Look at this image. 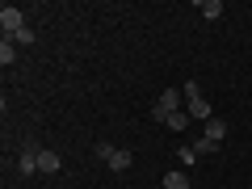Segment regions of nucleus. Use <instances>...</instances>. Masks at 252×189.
<instances>
[{
	"label": "nucleus",
	"mask_w": 252,
	"mask_h": 189,
	"mask_svg": "<svg viewBox=\"0 0 252 189\" xmlns=\"http://www.w3.org/2000/svg\"><path fill=\"white\" fill-rule=\"evenodd\" d=\"M97 156H101V160H105L114 172H126L130 164H135V156L126 152V147H109V143H97Z\"/></svg>",
	"instance_id": "nucleus-2"
},
{
	"label": "nucleus",
	"mask_w": 252,
	"mask_h": 189,
	"mask_svg": "<svg viewBox=\"0 0 252 189\" xmlns=\"http://www.w3.org/2000/svg\"><path fill=\"white\" fill-rule=\"evenodd\" d=\"M206 139H210V143H223V139H227V122H223L219 114L206 122Z\"/></svg>",
	"instance_id": "nucleus-7"
},
{
	"label": "nucleus",
	"mask_w": 252,
	"mask_h": 189,
	"mask_svg": "<svg viewBox=\"0 0 252 189\" xmlns=\"http://www.w3.org/2000/svg\"><path fill=\"white\" fill-rule=\"evenodd\" d=\"M164 126H168V130H185V126H189V114H185V109H177V114L164 118Z\"/></svg>",
	"instance_id": "nucleus-8"
},
{
	"label": "nucleus",
	"mask_w": 252,
	"mask_h": 189,
	"mask_svg": "<svg viewBox=\"0 0 252 189\" xmlns=\"http://www.w3.org/2000/svg\"><path fill=\"white\" fill-rule=\"evenodd\" d=\"M193 152H198V156H215V152H219V143H210V139L202 135L198 143H193Z\"/></svg>",
	"instance_id": "nucleus-12"
},
{
	"label": "nucleus",
	"mask_w": 252,
	"mask_h": 189,
	"mask_svg": "<svg viewBox=\"0 0 252 189\" xmlns=\"http://www.w3.org/2000/svg\"><path fill=\"white\" fill-rule=\"evenodd\" d=\"M59 168H63V156L51 152V147H42L38 152V172H59Z\"/></svg>",
	"instance_id": "nucleus-5"
},
{
	"label": "nucleus",
	"mask_w": 252,
	"mask_h": 189,
	"mask_svg": "<svg viewBox=\"0 0 252 189\" xmlns=\"http://www.w3.org/2000/svg\"><path fill=\"white\" fill-rule=\"evenodd\" d=\"M198 9H202V17H210V21H215V17H223V0H202Z\"/></svg>",
	"instance_id": "nucleus-9"
},
{
	"label": "nucleus",
	"mask_w": 252,
	"mask_h": 189,
	"mask_svg": "<svg viewBox=\"0 0 252 189\" xmlns=\"http://www.w3.org/2000/svg\"><path fill=\"white\" fill-rule=\"evenodd\" d=\"M13 59H17V42H13V38H4V42H0V63L9 67Z\"/></svg>",
	"instance_id": "nucleus-10"
},
{
	"label": "nucleus",
	"mask_w": 252,
	"mask_h": 189,
	"mask_svg": "<svg viewBox=\"0 0 252 189\" xmlns=\"http://www.w3.org/2000/svg\"><path fill=\"white\" fill-rule=\"evenodd\" d=\"M0 26H4V38H17L21 30H26V13H21L17 4H4V9H0Z\"/></svg>",
	"instance_id": "nucleus-3"
},
{
	"label": "nucleus",
	"mask_w": 252,
	"mask_h": 189,
	"mask_svg": "<svg viewBox=\"0 0 252 189\" xmlns=\"http://www.w3.org/2000/svg\"><path fill=\"white\" fill-rule=\"evenodd\" d=\"M156 105H160L164 114H177V109H181V93L177 89H164L160 97H156Z\"/></svg>",
	"instance_id": "nucleus-6"
},
{
	"label": "nucleus",
	"mask_w": 252,
	"mask_h": 189,
	"mask_svg": "<svg viewBox=\"0 0 252 189\" xmlns=\"http://www.w3.org/2000/svg\"><path fill=\"white\" fill-rule=\"evenodd\" d=\"M13 42H21V46H30V42H34V30L26 26V30H21V34H17V38H13Z\"/></svg>",
	"instance_id": "nucleus-13"
},
{
	"label": "nucleus",
	"mask_w": 252,
	"mask_h": 189,
	"mask_svg": "<svg viewBox=\"0 0 252 189\" xmlns=\"http://www.w3.org/2000/svg\"><path fill=\"white\" fill-rule=\"evenodd\" d=\"M164 189H189V177L185 172H168L164 177Z\"/></svg>",
	"instance_id": "nucleus-11"
},
{
	"label": "nucleus",
	"mask_w": 252,
	"mask_h": 189,
	"mask_svg": "<svg viewBox=\"0 0 252 189\" xmlns=\"http://www.w3.org/2000/svg\"><path fill=\"white\" fill-rule=\"evenodd\" d=\"M38 152H42L38 143H26V147L17 152V168L26 172V177H30V172H38Z\"/></svg>",
	"instance_id": "nucleus-4"
},
{
	"label": "nucleus",
	"mask_w": 252,
	"mask_h": 189,
	"mask_svg": "<svg viewBox=\"0 0 252 189\" xmlns=\"http://www.w3.org/2000/svg\"><path fill=\"white\" fill-rule=\"evenodd\" d=\"M185 109H189V118H198V122H210V118H215V109H210V101L202 97L198 80H185Z\"/></svg>",
	"instance_id": "nucleus-1"
}]
</instances>
